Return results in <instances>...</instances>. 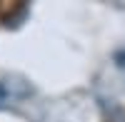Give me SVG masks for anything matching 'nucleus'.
<instances>
[{"label":"nucleus","mask_w":125,"mask_h":122,"mask_svg":"<svg viewBox=\"0 0 125 122\" xmlns=\"http://www.w3.org/2000/svg\"><path fill=\"white\" fill-rule=\"evenodd\" d=\"M115 60H118V65H120V67H125V52H118Z\"/></svg>","instance_id":"nucleus-2"},{"label":"nucleus","mask_w":125,"mask_h":122,"mask_svg":"<svg viewBox=\"0 0 125 122\" xmlns=\"http://www.w3.org/2000/svg\"><path fill=\"white\" fill-rule=\"evenodd\" d=\"M30 92H33V87L25 80H18V77L0 80V97L3 100H25Z\"/></svg>","instance_id":"nucleus-1"}]
</instances>
